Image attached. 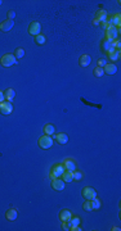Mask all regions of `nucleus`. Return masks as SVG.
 <instances>
[{
	"label": "nucleus",
	"instance_id": "5",
	"mask_svg": "<svg viewBox=\"0 0 121 231\" xmlns=\"http://www.w3.org/2000/svg\"><path fill=\"white\" fill-rule=\"evenodd\" d=\"M83 197L86 200H91V199H94V198H97V191L94 190L93 187L86 186L83 189Z\"/></svg>",
	"mask_w": 121,
	"mask_h": 231
},
{
	"label": "nucleus",
	"instance_id": "23",
	"mask_svg": "<svg viewBox=\"0 0 121 231\" xmlns=\"http://www.w3.org/2000/svg\"><path fill=\"white\" fill-rule=\"evenodd\" d=\"M45 41H47V39H45L44 35L39 34L38 36H35V43H36L38 45H44V44H45Z\"/></svg>",
	"mask_w": 121,
	"mask_h": 231
},
{
	"label": "nucleus",
	"instance_id": "24",
	"mask_svg": "<svg viewBox=\"0 0 121 231\" xmlns=\"http://www.w3.org/2000/svg\"><path fill=\"white\" fill-rule=\"evenodd\" d=\"M108 58L111 59V62H112V63H113V62H116V60L120 58V50H115L113 53H110V54H108Z\"/></svg>",
	"mask_w": 121,
	"mask_h": 231
},
{
	"label": "nucleus",
	"instance_id": "31",
	"mask_svg": "<svg viewBox=\"0 0 121 231\" xmlns=\"http://www.w3.org/2000/svg\"><path fill=\"white\" fill-rule=\"evenodd\" d=\"M62 230H64V231H68V230H70V226H68L67 222H62Z\"/></svg>",
	"mask_w": 121,
	"mask_h": 231
},
{
	"label": "nucleus",
	"instance_id": "18",
	"mask_svg": "<svg viewBox=\"0 0 121 231\" xmlns=\"http://www.w3.org/2000/svg\"><path fill=\"white\" fill-rule=\"evenodd\" d=\"M6 220H9V221H14V220H17V211L16 209H13V208H11L9 211H6Z\"/></svg>",
	"mask_w": 121,
	"mask_h": 231
},
{
	"label": "nucleus",
	"instance_id": "36",
	"mask_svg": "<svg viewBox=\"0 0 121 231\" xmlns=\"http://www.w3.org/2000/svg\"><path fill=\"white\" fill-rule=\"evenodd\" d=\"M0 5H1V0H0Z\"/></svg>",
	"mask_w": 121,
	"mask_h": 231
},
{
	"label": "nucleus",
	"instance_id": "17",
	"mask_svg": "<svg viewBox=\"0 0 121 231\" xmlns=\"http://www.w3.org/2000/svg\"><path fill=\"white\" fill-rule=\"evenodd\" d=\"M54 138H55V140H57L59 144H66V143L68 141V136L66 135V134H57V135H54Z\"/></svg>",
	"mask_w": 121,
	"mask_h": 231
},
{
	"label": "nucleus",
	"instance_id": "21",
	"mask_svg": "<svg viewBox=\"0 0 121 231\" xmlns=\"http://www.w3.org/2000/svg\"><path fill=\"white\" fill-rule=\"evenodd\" d=\"M67 223H68V226H70V229L71 227H75V226H79L80 225V218L79 217H71V218L67 221Z\"/></svg>",
	"mask_w": 121,
	"mask_h": 231
},
{
	"label": "nucleus",
	"instance_id": "28",
	"mask_svg": "<svg viewBox=\"0 0 121 231\" xmlns=\"http://www.w3.org/2000/svg\"><path fill=\"white\" fill-rule=\"evenodd\" d=\"M84 209L85 211H88V212H90V211H93V208H91V204H90V200H86L84 203Z\"/></svg>",
	"mask_w": 121,
	"mask_h": 231
},
{
	"label": "nucleus",
	"instance_id": "14",
	"mask_svg": "<svg viewBox=\"0 0 121 231\" xmlns=\"http://www.w3.org/2000/svg\"><path fill=\"white\" fill-rule=\"evenodd\" d=\"M90 62H91V58L89 57L88 54H83L80 57V60H79V63H80V66L81 67H88L90 64Z\"/></svg>",
	"mask_w": 121,
	"mask_h": 231
},
{
	"label": "nucleus",
	"instance_id": "9",
	"mask_svg": "<svg viewBox=\"0 0 121 231\" xmlns=\"http://www.w3.org/2000/svg\"><path fill=\"white\" fill-rule=\"evenodd\" d=\"M62 164H63V167H64V170H66V171H70V172L76 171V163H75V162L71 158L64 159Z\"/></svg>",
	"mask_w": 121,
	"mask_h": 231
},
{
	"label": "nucleus",
	"instance_id": "2",
	"mask_svg": "<svg viewBox=\"0 0 121 231\" xmlns=\"http://www.w3.org/2000/svg\"><path fill=\"white\" fill-rule=\"evenodd\" d=\"M39 146H40L41 149H49L53 146V139L50 138V136L45 135V136H41L40 139H39Z\"/></svg>",
	"mask_w": 121,
	"mask_h": 231
},
{
	"label": "nucleus",
	"instance_id": "35",
	"mask_svg": "<svg viewBox=\"0 0 121 231\" xmlns=\"http://www.w3.org/2000/svg\"><path fill=\"white\" fill-rule=\"evenodd\" d=\"M111 230H112V231H120V229H119V227H112V229H111Z\"/></svg>",
	"mask_w": 121,
	"mask_h": 231
},
{
	"label": "nucleus",
	"instance_id": "32",
	"mask_svg": "<svg viewBox=\"0 0 121 231\" xmlns=\"http://www.w3.org/2000/svg\"><path fill=\"white\" fill-rule=\"evenodd\" d=\"M3 102H5V94L0 90V103H3Z\"/></svg>",
	"mask_w": 121,
	"mask_h": 231
},
{
	"label": "nucleus",
	"instance_id": "8",
	"mask_svg": "<svg viewBox=\"0 0 121 231\" xmlns=\"http://www.w3.org/2000/svg\"><path fill=\"white\" fill-rule=\"evenodd\" d=\"M64 181L62 180V178H59V177H57V178H53L52 180V187L53 189H55V190H58V191H62L64 189Z\"/></svg>",
	"mask_w": 121,
	"mask_h": 231
},
{
	"label": "nucleus",
	"instance_id": "6",
	"mask_svg": "<svg viewBox=\"0 0 121 231\" xmlns=\"http://www.w3.org/2000/svg\"><path fill=\"white\" fill-rule=\"evenodd\" d=\"M119 32H120V28L115 27V26H110L106 30V36L112 39V40H116L117 36H119Z\"/></svg>",
	"mask_w": 121,
	"mask_h": 231
},
{
	"label": "nucleus",
	"instance_id": "10",
	"mask_svg": "<svg viewBox=\"0 0 121 231\" xmlns=\"http://www.w3.org/2000/svg\"><path fill=\"white\" fill-rule=\"evenodd\" d=\"M103 72L106 73V74H110V76L115 74V73L117 72L116 64H113V63H106V66L103 67Z\"/></svg>",
	"mask_w": 121,
	"mask_h": 231
},
{
	"label": "nucleus",
	"instance_id": "11",
	"mask_svg": "<svg viewBox=\"0 0 121 231\" xmlns=\"http://www.w3.org/2000/svg\"><path fill=\"white\" fill-rule=\"evenodd\" d=\"M113 41H111V40H106V39H104L103 40V43H102V49L104 51H107V53H113V51L116 50L115 48H113Z\"/></svg>",
	"mask_w": 121,
	"mask_h": 231
},
{
	"label": "nucleus",
	"instance_id": "13",
	"mask_svg": "<svg viewBox=\"0 0 121 231\" xmlns=\"http://www.w3.org/2000/svg\"><path fill=\"white\" fill-rule=\"evenodd\" d=\"M96 21L97 22H100V23L106 22L107 21V12L106 11H98L96 13Z\"/></svg>",
	"mask_w": 121,
	"mask_h": 231
},
{
	"label": "nucleus",
	"instance_id": "1",
	"mask_svg": "<svg viewBox=\"0 0 121 231\" xmlns=\"http://www.w3.org/2000/svg\"><path fill=\"white\" fill-rule=\"evenodd\" d=\"M0 63H1L3 67H12L17 63V58H16L13 54H5V55L1 57Z\"/></svg>",
	"mask_w": 121,
	"mask_h": 231
},
{
	"label": "nucleus",
	"instance_id": "3",
	"mask_svg": "<svg viewBox=\"0 0 121 231\" xmlns=\"http://www.w3.org/2000/svg\"><path fill=\"white\" fill-rule=\"evenodd\" d=\"M64 171H66V170H64L63 164H55L54 167L52 168V171H50V177H52V180H53V178H57V177H61L62 175H63Z\"/></svg>",
	"mask_w": 121,
	"mask_h": 231
},
{
	"label": "nucleus",
	"instance_id": "22",
	"mask_svg": "<svg viewBox=\"0 0 121 231\" xmlns=\"http://www.w3.org/2000/svg\"><path fill=\"white\" fill-rule=\"evenodd\" d=\"M90 204H91V208H93L94 211H98L100 207H102V203H100V200L98 199V198H94V199L90 200Z\"/></svg>",
	"mask_w": 121,
	"mask_h": 231
},
{
	"label": "nucleus",
	"instance_id": "20",
	"mask_svg": "<svg viewBox=\"0 0 121 231\" xmlns=\"http://www.w3.org/2000/svg\"><path fill=\"white\" fill-rule=\"evenodd\" d=\"M4 94H5V99H6V102H12V100L14 99V96H16V91H14L13 89H8Z\"/></svg>",
	"mask_w": 121,
	"mask_h": 231
},
{
	"label": "nucleus",
	"instance_id": "4",
	"mask_svg": "<svg viewBox=\"0 0 121 231\" xmlns=\"http://www.w3.org/2000/svg\"><path fill=\"white\" fill-rule=\"evenodd\" d=\"M13 112V105L12 102H3L0 103V113L4 116H8Z\"/></svg>",
	"mask_w": 121,
	"mask_h": 231
},
{
	"label": "nucleus",
	"instance_id": "34",
	"mask_svg": "<svg viewBox=\"0 0 121 231\" xmlns=\"http://www.w3.org/2000/svg\"><path fill=\"white\" fill-rule=\"evenodd\" d=\"M70 230H72V231H81V230H83V229H80V227L79 226H75V227H71V229Z\"/></svg>",
	"mask_w": 121,
	"mask_h": 231
},
{
	"label": "nucleus",
	"instance_id": "29",
	"mask_svg": "<svg viewBox=\"0 0 121 231\" xmlns=\"http://www.w3.org/2000/svg\"><path fill=\"white\" fill-rule=\"evenodd\" d=\"M113 48L116 49V50H120V46H121V43H120V40L119 39H116V40H113Z\"/></svg>",
	"mask_w": 121,
	"mask_h": 231
},
{
	"label": "nucleus",
	"instance_id": "19",
	"mask_svg": "<svg viewBox=\"0 0 121 231\" xmlns=\"http://www.w3.org/2000/svg\"><path fill=\"white\" fill-rule=\"evenodd\" d=\"M54 132H55V128H54V126L52 125V123H48V125H45V127H44V134H45V135L52 136V135H54Z\"/></svg>",
	"mask_w": 121,
	"mask_h": 231
},
{
	"label": "nucleus",
	"instance_id": "27",
	"mask_svg": "<svg viewBox=\"0 0 121 231\" xmlns=\"http://www.w3.org/2000/svg\"><path fill=\"white\" fill-rule=\"evenodd\" d=\"M94 73H96V76L97 77H100V76H103V68L102 67H97L96 70H94Z\"/></svg>",
	"mask_w": 121,
	"mask_h": 231
},
{
	"label": "nucleus",
	"instance_id": "15",
	"mask_svg": "<svg viewBox=\"0 0 121 231\" xmlns=\"http://www.w3.org/2000/svg\"><path fill=\"white\" fill-rule=\"evenodd\" d=\"M71 217H72V213H71L70 211H67V209L62 211V212L59 213V218H61L62 222H67V221L70 220Z\"/></svg>",
	"mask_w": 121,
	"mask_h": 231
},
{
	"label": "nucleus",
	"instance_id": "12",
	"mask_svg": "<svg viewBox=\"0 0 121 231\" xmlns=\"http://www.w3.org/2000/svg\"><path fill=\"white\" fill-rule=\"evenodd\" d=\"M13 26H14V22L11 21V19H6V21L0 23V30H1L3 32H8L13 28Z\"/></svg>",
	"mask_w": 121,
	"mask_h": 231
},
{
	"label": "nucleus",
	"instance_id": "16",
	"mask_svg": "<svg viewBox=\"0 0 121 231\" xmlns=\"http://www.w3.org/2000/svg\"><path fill=\"white\" fill-rule=\"evenodd\" d=\"M62 180L64 181V183H72L74 180V172H70V171H64L63 175H62Z\"/></svg>",
	"mask_w": 121,
	"mask_h": 231
},
{
	"label": "nucleus",
	"instance_id": "25",
	"mask_svg": "<svg viewBox=\"0 0 121 231\" xmlns=\"http://www.w3.org/2000/svg\"><path fill=\"white\" fill-rule=\"evenodd\" d=\"M17 59H21V58H23L25 57V50L22 48H19V49H17L16 50V55H14Z\"/></svg>",
	"mask_w": 121,
	"mask_h": 231
},
{
	"label": "nucleus",
	"instance_id": "33",
	"mask_svg": "<svg viewBox=\"0 0 121 231\" xmlns=\"http://www.w3.org/2000/svg\"><path fill=\"white\" fill-rule=\"evenodd\" d=\"M98 64H99V66H98V67H104V66H106V62H104L103 59H100V60H98Z\"/></svg>",
	"mask_w": 121,
	"mask_h": 231
},
{
	"label": "nucleus",
	"instance_id": "30",
	"mask_svg": "<svg viewBox=\"0 0 121 231\" xmlns=\"http://www.w3.org/2000/svg\"><path fill=\"white\" fill-rule=\"evenodd\" d=\"M16 17V12H13V11H9L8 12V19H11V21H13V18Z\"/></svg>",
	"mask_w": 121,
	"mask_h": 231
},
{
	"label": "nucleus",
	"instance_id": "7",
	"mask_svg": "<svg viewBox=\"0 0 121 231\" xmlns=\"http://www.w3.org/2000/svg\"><path fill=\"white\" fill-rule=\"evenodd\" d=\"M40 30H41V25L39 22H32V23L28 26V34L30 35H34V36H38L40 34Z\"/></svg>",
	"mask_w": 121,
	"mask_h": 231
},
{
	"label": "nucleus",
	"instance_id": "26",
	"mask_svg": "<svg viewBox=\"0 0 121 231\" xmlns=\"http://www.w3.org/2000/svg\"><path fill=\"white\" fill-rule=\"evenodd\" d=\"M83 178V172L80 171H74V180L75 181H80Z\"/></svg>",
	"mask_w": 121,
	"mask_h": 231
}]
</instances>
